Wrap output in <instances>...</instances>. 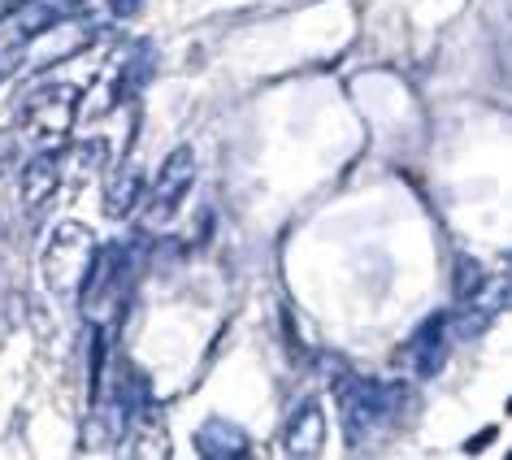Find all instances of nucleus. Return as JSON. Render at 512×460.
<instances>
[{
  "label": "nucleus",
  "mask_w": 512,
  "mask_h": 460,
  "mask_svg": "<svg viewBox=\"0 0 512 460\" xmlns=\"http://www.w3.org/2000/svg\"><path fill=\"white\" fill-rule=\"evenodd\" d=\"M196 183V152H191L187 144H178L170 157L161 161V174H157V217H165V213H174L178 209V200L187 196V187Z\"/></svg>",
  "instance_id": "nucleus-3"
},
{
  "label": "nucleus",
  "mask_w": 512,
  "mask_h": 460,
  "mask_svg": "<svg viewBox=\"0 0 512 460\" xmlns=\"http://www.w3.org/2000/svg\"><path fill=\"white\" fill-rule=\"evenodd\" d=\"M447 326H452V317H447V313H430L426 322L413 330V339L404 343L400 361H408V369H413L417 378L439 374L443 352H447Z\"/></svg>",
  "instance_id": "nucleus-2"
},
{
  "label": "nucleus",
  "mask_w": 512,
  "mask_h": 460,
  "mask_svg": "<svg viewBox=\"0 0 512 460\" xmlns=\"http://www.w3.org/2000/svg\"><path fill=\"white\" fill-rule=\"evenodd\" d=\"M482 283V270H478V261H469V257H460L456 261V300H465L473 287Z\"/></svg>",
  "instance_id": "nucleus-12"
},
{
  "label": "nucleus",
  "mask_w": 512,
  "mask_h": 460,
  "mask_svg": "<svg viewBox=\"0 0 512 460\" xmlns=\"http://www.w3.org/2000/svg\"><path fill=\"white\" fill-rule=\"evenodd\" d=\"M460 304H465V313H460V335H482V330L491 326L499 313H504V304H508V278L499 274V278H491V283H478Z\"/></svg>",
  "instance_id": "nucleus-4"
},
{
  "label": "nucleus",
  "mask_w": 512,
  "mask_h": 460,
  "mask_svg": "<svg viewBox=\"0 0 512 460\" xmlns=\"http://www.w3.org/2000/svg\"><path fill=\"white\" fill-rule=\"evenodd\" d=\"M14 157H18V139L9 135V131H0V174L14 165Z\"/></svg>",
  "instance_id": "nucleus-14"
},
{
  "label": "nucleus",
  "mask_w": 512,
  "mask_h": 460,
  "mask_svg": "<svg viewBox=\"0 0 512 460\" xmlns=\"http://www.w3.org/2000/svg\"><path fill=\"white\" fill-rule=\"evenodd\" d=\"M57 178H61V157L57 152H40L22 165V204L27 209H40V204L57 191Z\"/></svg>",
  "instance_id": "nucleus-8"
},
{
  "label": "nucleus",
  "mask_w": 512,
  "mask_h": 460,
  "mask_svg": "<svg viewBox=\"0 0 512 460\" xmlns=\"http://www.w3.org/2000/svg\"><path fill=\"white\" fill-rule=\"evenodd\" d=\"M135 200H139V174L135 170H122L113 174V183H109V196H105V209H109V217H126L135 209Z\"/></svg>",
  "instance_id": "nucleus-9"
},
{
  "label": "nucleus",
  "mask_w": 512,
  "mask_h": 460,
  "mask_svg": "<svg viewBox=\"0 0 512 460\" xmlns=\"http://www.w3.org/2000/svg\"><path fill=\"white\" fill-rule=\"evenodd\" d=\"M139 5H144V0H113L109 14L113 18H131V14H139Z\"/></svg>",
  "instance_id": "nucleus-15"
},
{
  "label": "nucleus",
  "mask_w": 512,
  "mask_h": 460,
  "mask_svg": "<svg viewBox=\"0 0 512 460\" xmlns=\"http://www.w3.org/2000/svg\"><path fill=\"white\" fill-rule=\"evenodd\" d=\"M326 443V413L317 400H304L300 413L287 421V452L291 456H317Z\"/></svg>",
  "instance_id": "nucleus-5"
},
{
  "label": "nucleus",
  "mask_w": 512,
  "mask_h": 460,
  "mask_svg": "<svg viewBox=\"0 0 512 460\" xmlns=\"http://www.w3.org/2000/svg\"><path fill=\"white\" fill-rule=\"evenodd\" d=\"M74 14V0H22V9H18V35L22 40H40L44 31H53V27H61Z\"/></svg>",
  "instance_id": "nucleus-7"
},
{
  "label": "nucleus",
  "mask_w": 512,
  "mask_h": 460,
  "mask_svg": "<svg viewBox=\"0 0 512 460\" xmlns=\"http://www.w3.org/2000/svg\"><path fill=\"white\" fill-rule=\"evenodd\" d=\"M335 395H339V413H343V426H348L352 443L361 439L365 430H378L395 408L404 404V387L395 382H374V378H356L348 369H339L335 378Z\"/></svg>",
  "instance_id": "nucleus-1"
},
{
  "label": "nucleus",
  "mask_w": 512,
  "mask_h": 460,
  "mask_svg": "<svg viewBox=\"0 0 512 460\" xmlns=\"http://www.w3.org/2000/svg\"><path fill=\"white\" fill-rule=\"evenodd\" d=\"M148 66H152V53H148V44H139V48H135V57L122 66V96H126V92H139V87H144Z\"/></svg>",
  "instance_id": "nucleus-10"
},
{
  "label": "nucleus",
  "mask_w": 512,
  "mask_h": 460,
  "mask_svg": "<svg viewBox=\"0 0 512 460\" xmlns=\"http://www.w3.org/2000/svg\"><path fill=\"white\" fill-rule=\"evenodd\" d=\"M196 452L209 460H230V456H248V434L239 426H230L222 417H209L196 430Z\"/></svg>",
  "instance_id": "nucleus-6"
},
{
  "label": "nucleus",
  "mask_w": 512,
  "mask_h": 460,
  "mask_svg": "<svg viewBox=\"0 0 512 460\" xmlns=\"http://www.w3.org/2000/svg\"><path fill=\"white\" fill-rule=\"evenodd\" d=\"M22 44H27V40H22L18 31H14V35H5V40H0V83H5L9 74H14V70L22 66Z\"/></svg>",
  "instance_id": "nucleus-11"
},
{
  "label": "nucleus",
  "mask_w": 512,
  "mask_h": 460,
  "mask_svg": "<svg viewBox=\"0 0 512 460\" xmlns=\"http://www.w3.org/2000/svg\"><path fill=\"white\" fill-rule=\"evenodd\" d=\"M100 365H105V335L92 330V369H87V382H92V395L100 391Z\"/></svg>",
  "instance_id": "nucleus-13"
}]
</instances>
